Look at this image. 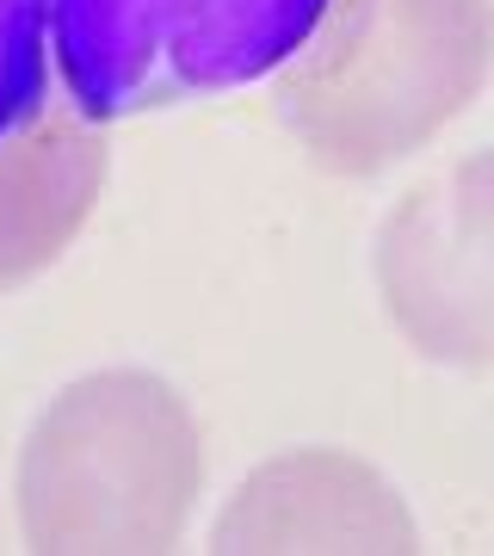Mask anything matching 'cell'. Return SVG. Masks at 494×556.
Wrapping results in <instances>:
<instances>
[{
	"label": "cell",
	"instance_id": "4",
	"mask_svg": "<svg viewBox=\"0 0 494 556\" xmlns=\"http://www.w3.org/2000/svg\"><path fill=\"white\" fill-rule=\"evenodd\" d=\"M377 298L420 358L476 371L494 358V149L452 161L390 204L371 248Z\"/></svg>",
	"mask_w": 494,
	"mask_h": 556
},
{
	"label": "cell",
	"instance_id": "3",
	"mask_svg": "<svg viewBox=\"0 0 494 556\" xmlns=\"http://www.w3.org/2000/svg\"><path fill=\"white\" fill-rule=\"evenodd\" d=\"M328 0H50V50L87 118H130L284 68Z\"/></svg>",
	"mask_w": 494,
	"mask_h": 556
},
{
	"label": "cell",
	"instance_id": "2",
	"mask_svg": "<svg viewBox=\"0 0 494 556\" xmlns=\"http://www.w3.org/2000/svg\"><path fill=\"white\" fill-rule=\"evenodd\" d=\"M204 495V433L155 371H87L31 420L13 507L31 551H174Z\"/></svg>",
	"mask_w": 494,
	"mask_h": 556
},
{
	"label": "cell",
	"instance_id": "1",
	"mask_svg": "<svg viewBox=\"0 0 494 556\" xmlns=\"http://www.w3.org/2000/svg\"><path fill=\"white\" fill-rule=\"evenodd\" d=\"M494 0H328L278 75V112L328 174H383L470 112Z\"/></svg>",
	"mask_w": 494,
	"mask_h": 556
},
{
	"label": "cell",
	"instance_id": "7",
	"mask_svg": "<svg viewBox=\"0 0 494 556\" xmlns=\"http://www.w3.org/2000/svg\"><path fill=\"white\" fill-rule=\"evenodd\" d=\"M50 87V0H0V137Z\"/></svg>",
	"mask_w": 494,
	"mask_h": 556
},
{
	"label": "cell",
	"instance_id": "6",
	"mask_svg": "<svg viewBox=\"0 0 494 556\" xmlns=\"http://www.w3.org/2000/svg\"><path fill=\"white\" fill-rule=\"evenodd\" d=\"M105 137L62 87L0 137V291L38 278L80 236L105 192Z\"/></svg>",
	"mask_w": 494,
	"mask_h": 556
},
{
	"label": "cell",
	"instance_id": "5",
	"mask_svg": "<svg viewBox=\"0 0 494 556\" xmlns=\"http://www.w3.org/2000/svg\"><path fill=\"white\" fill-rule=\"evenodd\" d=\"M211 551H420V519L377 464L296 445L241 477L211 519Z\"/></svg>",
	"mask_w": 494,
	"mask_h": 556
}]
</instances>
